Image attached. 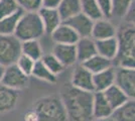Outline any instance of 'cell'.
<instances>
[{"label":"cell","mask_w":135,"mask_h":121,"mask_svg":"<svg viewBox=\"0 0 135 121\" xmlns=\"http://www.w3.org/2000/svg\"><path fill=\"white\" fill-rule=\"evenodd\" d=\"M93 94L66 84L60 97L67 112L68 121H93Z\"/></svg>","instance_id":"obj_1"},{"label":"cell","mask_w":135,"mask_h":121,"mask_svg":"<svg viewBox=\"0 0 135 121\" xmlns=\"http://www.w3.org/2000/svg\"><path fill=\"white\" fill-rule=\"evenodd\" d=\"M32 109L37 113L40 121H68L67 112L59 96H45L37 99Z\"/></svg>","instance_id":"obj_2"},{"label":"cell","mask_w":135,"mask_h":121,"mask_svg":"<svg viewBox=\"0 0 135 121\" xmlns=\"http://www.w3.org/2000/svg\"><path fill=\"white\" fill-rule=\"evenodd\" d=\"M45 35V29L37 12H23L14 32V36L21 42L40 40Z\"/></svg>","instance_id":"obj_3"},{"label":"cell","mask_w":135,"mask_h":121,"mask_svg":"<svg viewBox=\"0 0 135 121\" xmlns=\"http://www.w3.org/2000/svg\"><path fill=\"white\" fill-rule=\"evenodd\" d=\"M21 55V41L13 35H0V64L8 67L16 63Z\"/></svg>","instance_id":"obj_4"},{"label":"cell","mask_w":135,"mask_h":121,"mask_svg":"<svg viewBox=\"0 0 135 121\" xmlns=\"http://www.w3.org/2000/svg\"><path fill=\"white\" fill-rule=\"evenodd\" d=\"M1 84L10 89L20 91L28 87L29 77L22 73L14 64L5 68V72H4Z\"/></svg>","instance_id":"obj_5"},{"label":"cell","mask_w":135,"mask_h":121,"mask_svg":"<svg viewBox=\"0 0 135 121\" xmlns=\"http://www.w3.org/2000/svg\"><path fill=\"white\" fill-rule=\"evenodd\" d=\"M115 84L130 100H135V69H116Z\"/></svg>","instance_id":"obj_6"},{"label":"cell","mask_w":135,"mask_h":121,"mask_svg":"<svg viewBox=\"0 0 135 121\" xmlns=\"http://www.w3.org/2000/svg\"><path fill=\"white\" fill-rule=\"evenodd\" d=\"M71 85L74 88L85 92H95L94 83H93V74L89 70H87L82 64H78L74 70Z\"/></svg>","instance_id":"obj_7"},{"label":"cell","mask_w":135,"mask_h":121,"mask_svg":"<svg viewBox=\"0 0 135 121\" xmlns=\"http://www.w3.org/2000/svg\"><path fill=\"white\" fill-rule=\"evenodd\" d=\"M64 23L68 24L70 27L75 30V32L79 35V37H91L92 29L94 21L83 14L82 12L77 14L76 16L70 18L69 20L65 21Z\"/></svg>","instance_id":"obj_8"},{"label":"cell","mask_w":135,"mask_h":121,"mask_svg":"<svg viewBox=\"0 0 135 121\" xmlns=\"http://www.w3.org/2000/svg\"><path fill=\"white\" fill-rule=\"evenodd\" d=\"M117 36V27L107 18L94 21L91 37L94 40H103Z\"/></svg>","instance_id":"obj_9"},{"label":"cell","mask_w":135,"mask_h":121,"mask_svg":"<svg viewBox=\"0 0 135 121\" xmlns=\"http://www.w3.org/2000/svg\"><path fill=\"white\" fill-rule=\"evenodd\" d=\"M19 91L0 84V114L13 111L19 102Z\"/></svg>","instance_id":"obj_10"},{"label":"cell","mask_w":135,"mask_h":121,"mask_svg":"<svg viewBox=\"0 0 135 121\" xmlns=\"http://www.w3.org/2000/svg\"><path fill=\"white\" fill-rule=\"evenodd\" d=\"M65 68L74 66L77 63V52L75 45H57L55 43L52 47V52Z\"/></svg>","instance_id":"obj_11"},{"label":"cell","mask_w":135,"mask_h":121,"mask_svg":"<svg viewBox=\"0 0 135 121\" xmlns=\"http://www.w3.org/2000/svg\"><path fill=\"white\" fill-rule=\"evenodd\" d=\"M51 37L52 41L57 45H76L80 40L75 30L64 22L51 32Z\"/></svg>","instance_id":"obj_12"},{"label":"cell","mask_w":135,"mask_h":121,"mask_svg":"<svg viewBox=\"0 0 135 121\" xmlns=\"http://www.w3.org/2000/svg\"><path fill=\"white\" fill-rule=\"evenodd\" d=\"M75 46H76L78 64L85 63L86 61H88L89 59L98 54L96 41L92 37H81Z\"/></svg>","instance_id":"obj_13"},{"label":"cell","mask_w":135,"mask_h":121,"mask_svg":"<svg viewBox=\"0 0 135 121\" xmlns=\"http://www.w3.org/2000/svg\"><path fill=\"white\" fill-rule=\"evenodd\" d=\"M112 107L108 103L103 92H94L93 94V118L96 119H105L110 118L112 115Z\"/></svg>","instance_id":"obj_14"},{"label":"cell","mask_w":135,"mask_h":121,"mask_svg":"<svg viewBox=\"0 0 135 121\" xmlns=\"http://www.w3.org/2000/svg\"><path fill=\"white\" fill-rule=\"evenodd\" d=\"M40 18L42 22V26L45 29V33L51 35V32L62 23L60 14L56 9H49L41 7L37 11Z\"/></svg>","instance_id":"obj_15"},{"label":"cell","mask_w":135,"mask_h":121,"mask_svg":"<svg viewBox=\"0 0 135 121\" xmlns=\"http://www.w3.org/2000/svg\"><path fill=\"white\" fill-rule=\"evenodd\" d=\"M116 78V69L110 67L107 70H104L98 74L93 75V83L95 92H104L109 87L115 84Z\"/></svg>","instance_id":"obj_16"},{"label":"cell","mask_w":135,"mask_h":121,"mask_svg":"<svg viewBox=\"0 0 135 121\" xmlns=\"http://www.w3.org/2000/svg\"><path fill=\"white\" fill-rule=\"evenodd\" d=\"M95 41L98 55L112 62L117 58L119 52V42L117 36L103 40H95Z\"/></svg>","instance_id":"obj_17"},{"label":"cell","mask_w":135,"mask_h":121,"mask_svg":"<svg viewBox=\"0 0 135 121\" xmlns=\"http://www.w3.org/2000/svg\"><path fill=\"white\" fill-rule=\"evenodd\" d=\"M56 10L59 12L62 22L67 21L70 18L74 17L82 12L80 0H62Z\"/></svg>","instance_id":"obj_18"},{"label":"cell","mask_w":135,"mask_h":121,"mask_svg":"<svg viewBox=\"0 0 135 121\" xmlns=\"http://www.w3.org/2000/svg\"><path fill=\"white\" fill-rule=\"evenodd\" d=\"M103 94H104L105 98L107 99L108 103L110 104L113 110L119 108L120 106H122L125 102H127L129 100L128 97L125 95V93L116 84L109 87L107 90H105L103 92Z\"/></svg>","instance_id":"obj_19"},{"label":"cell","mask_w":135,"mask_h":121,"mask_svg":"<svg viewBox=\"0 0 135 121\" xmlns=\"http://www.w3.org/2000/svg\"><path fill=\"white\" fill-rule=\"evenodd\" d=\"M111 118L113 121H135V100L127 102L113 111Z\"/></svg>","instance_id":"obj_20"},{"label":"cell","mask_w":135,"mask_h":121,"mask_svg":"<svg viewBox=\"0 0 135 121\" xmlns=\"http://www.w3.org/2000/svg\"><path fill=\"white\" fill-rule=\"evenodd\" d=\"M82 65L87 70H89L93 75L98 74V73H100L104 70H107L110 67H113L112 61L104 58V57H102L98 54L94 57H92L91 59H89L88 61H86Z\"/></svg>","instance_id":"obj_21"},{"label":"cell","mask_w":135,"mask_h":121,"mask_svg":"<svg viewBox=\"0 0 135 121\" xmlns=\"http://www.w3.org/2000/svg\"><path fill=\"white\" fill-rule=\"evenodd\" d=\"M21 54L33 60L34 62L41 60L44 56L42 47L37 40L22 41L21 42Z\"/></svg>","instance_id":"obj_22"},{"label":"cell","mask_w":135,"mask_h":121,"mask_svg":"<svg viewBox=\"0 0 135 121\" xmlns=\"http://www.w3.org/2000/svg\"><path fill=\"white\" fill-rule=\"evenodd\" d=\"M22 9H19L14 14L8 17L0 19V35H13L18 24V21L23 14Z\"/></svg>","instance_id":"obj_23"},{"label":"cell","mask_w":135,"mask_h":121,"mask_svg":"<svg viewBox=\"0 0 135 121\" xmlns=\"http://www.w3.org/2000/svg\"><path fill=\"white\" fill-rule=\"evenodd\" d=\"M31 76L40 81L46 82L49 84H56V81H57V77L56 75H54L51 71L42 64V62L40 60L36 61L34 63V67L33 70H32V73H31Z\"/></svg>","instance_id":"obj_24"},{"label":"cell","mask_w":135,"mask_h":121,"mask_svg":"<svg viewBox=\"0 0 135 121\" xmlns=\"http://www.w3.org/2000/svg\"><path fill=\"white\" fill-rule=\"evenodd\" d=\"M80 3L82 13L91 18L93 21L104 18L96 0H80Z\"/></svg>","instance_id":"obj_25"},{"label":"cell","mask_w":135,"mask_h":121,"mask_svg":"<svg viewBox=\"0 0 135 121\" xmlns=\"http://www.w3.org/2000/svg\"><path fill=\"white\" fill-rule=\"evenodd\" d=\"M42 64L45 65L47 69L51 71L54 75H56L57 77V75H60L61 73L64 72V70L66 69L62 64L57 60V59L52 55V54H44L42 58L40 60Z\"/></svg>","instance_id":"obj_26"},{"label":"cell","mask_w":135,"mask_h":121,"mask_svg":"<svg viewBox=\"0 0 135 121\" xmlns=\"http://www.w3.org/2000/svg\"><path fill=\"white\" fill-rule=\"evenodd\" d=\"M133 0H112V17L124 19Z\"/></svg>","instance_id":"obj_27"},{"label":"cell","mask_w":135,"mask_h":121,"mask_svg":"<svg viewBox=\"0 0 135 121\" xmlns=\"http://www.w3.org/2000/svg\"><path fill=\"white\" fill-rule=\"evenodd\" d=\"M19 9L15 0H0V19L10 16Z\"/></svg>","instance_id":"obj_28"},{"label":"cell","mask_w":135,"mask_h":121,"mask_svg":"<svg viewBox=\"0 0 135 121\" xmlns=\"http://www.w3.org/2000/svg\"><path fill=\"white\" fill-rule=\"evenodd\" d=\"M34 62L33 60H31L30 58H28L24 55H20L19 58L17 59L15 65L17 66V68L20 70L22 73H24L26 76H31V73H32V70H33L34 67Z\"/></svg>","instance_id":"obj_29"},{"label":"cell","mask_w":135,"mask_h":121,"mask_svg":"<svg viewBox=\"0 0 135 121\" xmlns=\"http://www.w3.org/2000/svg\"><path fill=\"white\" fill-rule=\"evenodd\" d=\"M24 12H37L41 8V0H15Z\"/></svg>","instance_id":"obj_30"},{"label":"cell","mask_w":135,"mask_h":121,"mask_svg":"<svg viewBox=\"0 0 135 121\" xmlns=\"http://www.w3.org/2000/svg\"><path fill=\"white\" fill-rule=\"evenodd\" d=\"M99 8L102 12V15L104 18L109 19L110 17H112V0H96Z\"/></svg>","instance_id":"obj_31"},{"label":"cell","mask_w":135,"mask_h":121,"mask_svg":"<svg viewBox=\"0 0 135 121\" xmlns=\"http://www.w3.org/2000/svg\"><path fill=\"white\" fill-rule=\"evenodd\" d=\"M124 20H125L126 23H128V24H130V25H132V26L135 27V0H133L132 4L130 6L129 10H128L127 14L124 17Z\"/></svg>","instance_id":"obj_32"},{"label":"cell","mask_w":135,"mask_h":121,"mask_svg":"<svg viewBox=\"0 0 135 121\" xmlns=\"http://www.w3.org/2000/svg\"><path fill=\"white\" fill-rule=\"evenodd\" d=\"M62 0H41V7L49 9H56Z\"/></svg>","instance_id":"obj_33"},{"label":"cell","mask_w":135,"mask_h":121,"mask_svg":"<svg viewBox=\"0 0 135 121\" xmlns=\"http://www.w3.org/2000/svg\"><path fill=\"white\" fill-rule=\"evenodd\" d=\"M24 121H40V117L33 109L28 110L23 117Z\"/></svg>","instance_id":"obj_34"},{"label":"cell","mask_w":135,"mask_h":121,"mask_svg":"<svg viewBox=\"0 0 135 121\" xmlns=\"http://www.w3.org/2000/svg\"><path fill=\"white\" fill-rule=\"evenodd\" d=\"M5 68L6 67L2 66V65L0 64V84H1V82H2V78H3L4 72H5Z\"/></svg>","instance_id":"obj_35"},{"label":"cell","mask_w":135,"mask_h":121,"mask_svg":"<svg viewBox=\"0 0 135 121\" xmlns=\"http://www.w3.org/2000/svg\"><path fill=\"white\" fill-rule=\"evenodd\" d=\"M93 121H113V119L110 117V118H105V119H96V120Z\"/></svg>","instance_id":"obj_36"}]
</instances>
